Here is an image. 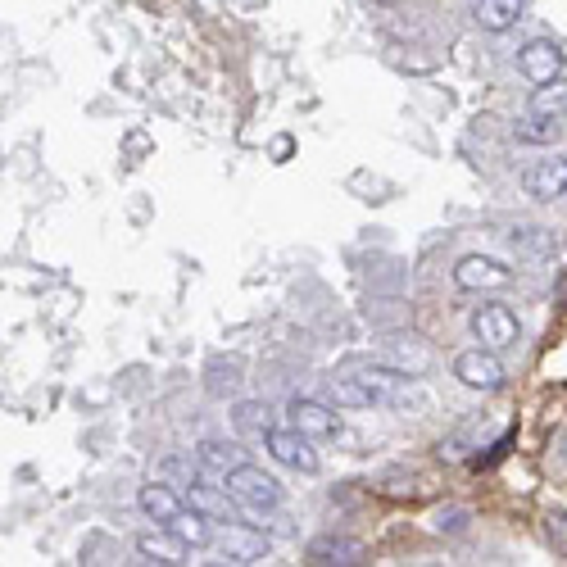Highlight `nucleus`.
I'll return each instance as SVG.
<instances>
[{"label": "nucleus", "mask_w": 567, "mask_h": 567, "mask_svg": "<svg viewBox=\"0 0 567 567\" xmlns=\"http://www.w3.org/2000/svg\"><path fill=\"white\" fill-rule=\"evenodd\" d=\"M223 554L236 558V563H259L268 554V536L250 522H227L223 531Z\"/></svg>", "instance_id": "nucleus-9"}, {"label": "nucleus", "mask_w": 567, "mask_h": 567, "mask_svg": "<svg viewBox=\"0 0 567 567\" xmlns=\"http://www.w3.org/2000/svg\"><path fill=\"white\" fill-rule=\"evenodd\" d=\"M513 282V268H504L490 255H463L454 264V286L459 291H504Z\"/></svg>", "instance_id": "nucleus-5"}, {"label": "nucleus", "mask_w": 567, "mask_h": 567, "mask_svg": "<svg viewBox=\"0 0 567 567\" xmlns=\"http://www.w3.org/2000/svg\"><path fill=\"white\" fill-rule=\"evenodd\" d=\"M513 137H518L522 146H554V141L563 137V123H558V118L531 114L527 123H518V128H513Z\"/></svg>", "instance_id": "nucleus-21"}, {"label": "nucleus", "mask_w": 567, "mask_h": 567, "mask_svg": "<svg viewBox=\"0 0 567 567\" xmlns=\"http://www.w3.org/2000/svg\"><path fill=\"white\" fill-rule=\"evenodd\" d=\"M549 540L567 554V513H554V518H549Z\"/></svg>", "instance_id": "nucleus-23"}, {"label": "nucleus", "mask_w": 567, "mask_h": 567, "mask_svg": "<svg viewBox=\"0 0 567 567\" xmlns=\"http://www.w3.org/2000/svg\"><path fill=\"white\" fill-rule=\"evenodd\" d=\"M531 114H540V118L567 114V78H554V82L531 91Z\"/></svg>", "instance_id": "nucleus-22"}, {"label": "nucleus", "mask_w": 567, "mask_h": 567, "mask_svg": "<svg viewBox=\"0 0 567 567\" xmlns=\"http://www.w3.org/2000/svg\"><path fill=\"white\" fill-rule=\"evenodd\" d=\"M223 486L236 495V504L250 513H273L277 504H282V486H277V477H268L264 468H255V463H241L236 472H227Z\"/></svg>", "instance_id": "nucleus-1"}, {"label": "nucleus", "mask_w": 567, "mask_h": 567, "mask_svg": "<svg viewBox=\"0 0 567 567\" xmlns=\"http://www.w3.org/2000/svg\"><path fill=\"white\" fill-rule=\"evenodd\" d=\"M268 454H273L277 463H286V468L295 472H318V450H313V436H304L300 427H273L264 436Z\"/></svg>", "instance_id": "nucleus-4"}, {"label": "nucleus", "mask_w": 567, "mask_h": 567, "mask_svg": "<svg viewBox=\"0 0 567 567\" xmlns=\"http://www.w3.org/2000/svg\"><path fill=\"white\" fill-rule=\"evenodd\" d=\"M186 509H196V513H205V518H214V522H241L236 518V495L232 490H218V486H191L186 490Z\"/></svg>", "instance_id": "nucleus-14"}, {"label": "nucleus", "mask_w": 567, "mask_h": 567, "mask_svg": "<svg viewBox=\"0 0 567 567\" xmlns=\"http://www.w3.org/2000/svg\"><path fill=\"white\" fill-rule=\"evenodd\" d=\"M232 427L241 431V436L264 440L268 431H273V409H268L264 400H245V404H236L232 409Z\"/></svg>", "instance_id": "nucleus-20"}, {"label": "nucleus", "mask_w": 567, "mask_h": 567, "mask_svg": "<svg viewBox=\"0 0 567 567\" xmlns=\"http://www.w3.org/2000/svg\"><path fill=\"white\" fill-rule=\"evenodd\" d=\"M137 504H141V513H146L150 522H173L177 513L186 509V499H177L173 490L164 486V481H150V486H141V495H137Z\"/></svg>", "instance_id": "nucleus-16"}, {"label": "nucleus", "mask_w": 567, "mask_h": 567, "mask_svg": "<svg viewBox=\"0 0 567 567\" xmlns=\"http://www.w3.org/2000/svg\"><path fill=\"white\" fill-rule=\"evenodd\" d=\"M522 186L527 196L536 200H563L567 196V155H549V159H536V164L522 173Z\"/></svg>", "instance_id": "nucleus-7"}, {"label": "nucleus", "mask_w": 567, "mask_h": 567, "mask_svg": "<svg viewBox=\"0 0 567 567\" xmlns=\"http://www.w3.org/2000/svg\"><path fill=\"white\" fill-rule=\"evenodd\" d=\"M509 250L518 259L540 264V259L554 255V232H549V227H540V223H522V227H513V232H509Z\"/></svg>", "instance_id": "nucleus-15"}, {"label": "nucleus", "mask_w": 567, "mask_h": 567, "mask_svg": "<svg viewBox=\"0 0 567 567\" xmlns=\"http://www.w3.org/2000/svg\"><path fill=\"white\" fill-rule=\"evenodd\" d=\"M196 459H200V472H209L214 481H223L227 472H236L245 463V450L236 445V440H200Z\"/></svg>", "instance_id": "nucleus-11"}, {"label": "nucleus", "mask_w": 567, "mask_h": 567, "mask_svg": "<svg viewBox=\"0 0 567 567\" xmlns=\"http://www.w3.org/2000/svg\"><path fill=\"white\" fill-rule=\"evenodd\" d=\"M518 69H522V78H527L531 87H545V82L563 78L567 55H563V46H558V41L536 37V41H527V46L518 50Z\"/></svg>", "instance_id": "nucleus-3"}, {"label": "nucleus", "mask_w": 567, "mask_h": 567, "mask_svg": "<svg viewBox=\"0 0 567 567\" xmlns=\"http://www.w3.org/2000/svg\"><path fill=\"white\" fill-rule=\"evenodd\" d=\"M382 363L409 372V377H422V372L431 368V350L422 341H413V336H391V341L382 345Z\"/></svg>", "instance_id": "nucleus-12"}, {"label": "nucleus", "mask_w": 567, "mask_h": 567, "mask_svg": "<svg viewBox=\"0 0 567 567\" xmlns=\"http://www.w3.org/2000/svg\"><path fill=\"white\" fill-rule=\"evenodd\" d=\"M304 554H309V563H341V567L368 563V545H363V540H350V536H318Z\"/></svg>", "instance_id": "nucleus-10"}, {"label": "nucleus", "mask_w": 567, "mask_h": 567, "mask_svg": "<svg viewBox=\"0 0 567 567\" xmlns=\"http://www.w3.org/2000/svg\"><path fill=\"white\" fill-rule=\"evenodd\" d=\"M522 14H527V0H477L472 23L481 32H509V28H518Z\"/></svg>", "instance_id": "nucleus-13"}, {"label": "nucleus", "mask_w": 567, "mask_h": 567, "mask_svg": "<svg viewBox=\"0 0 567 567\" xmlns=\"http://www.w3.org/2000/svg\"><path fill=\"white\" fill-rule=\"evenodd\" d=\"M327 395L336 400V409H377V404H382L363 377H332V382H327Z\"/></svg>", "instance_id": "nucleus-17"}, {"label": "nucleus", "mask_w": 567, "mask_h": 567, "mask_svg": "<svg viewBox=\"0 0 567 567\" xmlns=\"http://www.w3.org/2000/svg\"><path fill=\"white\" fill-rule=\"evenodd\" d=\"M518 313L509 309V304H481L477 313H472V336H477L486 350H509V345H518Z\"/></svg>", "instance_id": "nucleus-2"}, {"label": "nucleus", "mask_w": 567, "mask_h": 567, "mask_svg": "<svg viewBox=\"0 0 567 567\" xmlns=\"http://www.w3.org/2000/svg\"><path fill=\"white\" fill-rule=\"evenodd\" d=\"M286 413H291V427H300L304 436H313V440L341 436V413H332L327 404H318V400H304V395H295Z\"/></svg>", "instance_id": "nucleus-8"}, {"label": "nucleus", "mask_w": 567, "mask_h": 567, "mask_svg": "<svg viewBox=\"0 0 567 567\" xmlns=\"http://www.w3.org/2000/svg\"><path fill=\"white\" fill-rule=\"evenodd\" d=\"M214 518H205V513H196V509H182L173 522H168V531H173L177 540H186L191 549H205V545H214V527H209Z\"/></svg>", "instance_id": "nucleus-19"}, {"label": "nucleus", "mask_w": 567, "mask_h": 567, "mask_svg": "<svg viewBox=\"0 0 567 567\" xmlns=\"http://www.w3.org/2000/svg\"><path fill=\"white\" fill-rule=\"evenodd\" d=\"M454 377H459L468 391L495 395L499 386H504V363H499L495 354H486V350H468V354H459V359H454Z\"/></svg>", "instance_id": "nucleus-6"}, {"label": "nucleus", "mask_w": 567, "mask_h": 567, "mask_svg": "<svg viewBox=\"0 0 567 567\" xmlns=\"http://www.w3.org/2000/svg\"><path fill=\"white\" fill-rule=\"evenodd\" d=\"M137 549L150 563H186V540H177L173 531H146L137 536Z\"/></svg>", "instance_id": "nucleus-18"}]
</instances>
